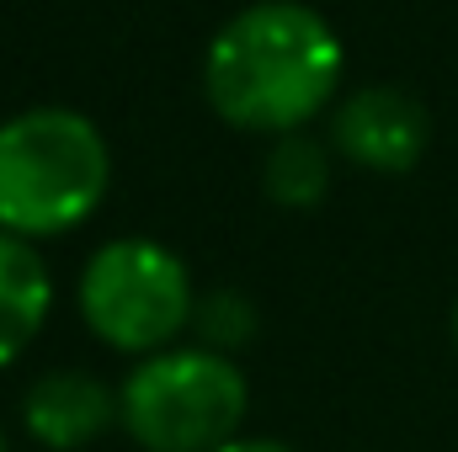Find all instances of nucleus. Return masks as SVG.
Listing matches in <instances>:
<instances>
[{
  "instance_id": "5",
  "label": "nucleus",
  "mask_w": 458,
  "mask_h": 452,
  "mask_svg": "<svg viewBox=\"0 0 458 452\" xmlns=\"http://www.w3.org/2000/svg\"><path fill=\"white\" fill-rule=\"evenodd\" d=\"M427 144H432V117L400 86H362L331 113V149L378 176L411 171L427 155Z\"/></svg>"
},
{
  "instance_id": "4",
  "label": "nucleus",
  "mask_w": 458,
  "mask_h": 452,
  "mask_svg": "<svg viewBox=\"0 0 458 452\" xmlns=\"http://www.w3.org/2000/svg\"><path fill=\"white\" fill-rule=\"evenodd\" d=\"M75 309L102 346L144 362L155 351L182 346L198 314V288L171 245L123 234L86 255L75 282Z\"/></svg>"
},
{
  "instance_id": "3",
  "label": "nucleus",
  "mask_w": 458,
  "mask_h": 452,
  "mask_svg": "<svg viewBox=\"0 0 458 452\" xmlns=\"http://www.w3.org/2000/svg\"><path fill=\"white\" fill-rule=\"evenodd\" d=\"M117 410L144 452H219L245 426L250 383L234 356L192 340L133 362L117 383Z\"/></svg>"
},
{
  "instance_id": "12",
  "label": "nucleus",
  "mask_w": 458,
  "mask_h": 452,
  "mask_svg": "<svg viewBox=\"0 0 458 452\" xmlns=\"http://www.w3.org/2000/svg\"><path fill=\"white\" fill-rule=\"evenodd\" d=\"M0 452H11V442H5V431H0Z\"/></svg>"
},
{
  "instance_id": "1",
  "label": "nucleus",
  "mask_w": 458,
  "mask_h": 452,
  "mask_svg": "<svg viewBox=\"0 0 458 452\" xmlns=\"http://www.w3.org/2000/svg\"><path fill=\"white\" fill-rule=\"evenodd\" d=\"M346 48L304 0H256L234 11L203 54V96L240 133H304L342 102Z\"/></svg>"
},
{
  "instance_id": "8",
  "label": "nucleus",
  "mask_w": 458,
  "mask_h": 452,
  "mask_svg": "<svg viewBox=\"0 0 458 452\" xmlns=\"http://www.w3.org/2000/svg\"><path fill=\"white\" fill-rule=\"evenodd\" d=\"M261 192L277 208H315L331 192V149L310 133H283L272 138L261 160Z\"/></svg>"
},
{
  "instance_id": "9",
  "label": "nucleus",
  "mask_w": 458,
  "mask_h": 452,
  "mask_svg": "<svg viewBox=\"0 0 458 452\" xmlns=\"http://www.w3.org/2000/svg\"><path fill=\"white\" fill-rule=\"evenodd\" d=\"M192 331H198V346L234 356L245 340L256 336V309H250V298H245V293H229V288H219V293L198 298Z\"/></svg>"
},
{
  "instance_id": "10",
  "label": "nucleus",
  "mask_w": 458,
  "mask_h": 452,
  "mask_svg": "<svg viewBox=\"0 0 458 452\" xmlns=\"http://www.w3.org/2000/svg\"><path fill=\"white\" fill-rule=\"evenodd\" d=\"M219 452H299V448H288V442H272V437H234L229 448Z\"/></svg>"
},
{
  "instance_id": "2",
  "label": "nucleus",
  "mask_w": 458,
  "mask_h": 452,
  "mask_svg": "<svg viewBox=\"0 0 458 452\" xmlns=\"http://www.w3.org/2000/svg\"><path fill=\"white\" fill-rule=\"evenodd\" d=\"M113 187V149L75 107H27L0 122V229L54 239L81 229Z\"/></svg>"
},
{
  "instance_id": "7",
  "label": "nucleus",
  "mask_w": 458,
  "mask_h": 452,
  "mask_svg": "<svg viewBox=\"0 0 458 452\" xmlns=\"http://www.w3.org/2000/svg\"><path fill=\"white\" fill-rule=\"evenodd\" d=\"M54 309V277L32 239L0 229V367H11Z\"/></svg>"
},
{
  "instance_id": "11",
  "label": "nucleus",
  "mask_w": 458,
  "mask_h": 452,
  "mask_svg": "<svg viewBox=\"0 0 458 452\" xmlns=\"http://www.w3.org/2000/svg\"><path fill=\"white\" fill-rule=\"evenodd\" d=\"M454 340H458V304H454Z\"/></svg>"
},
{
  "instance_id": "6",
  "label": "nucleus",
  "mask_w": 458,
  "mask_h": 452,
  "mask_svg": "<svg viewBox=\"0 0 458 452\" xmlns=\"http://www.w3.org/2000/svg\"><path fill=\"white\" fill-rule=\"evenodd\" d=\"M21 426L48 452H86L97 437L123 426L117 389L86 367H48L21 394Z\"/></svg>"
}]
</instances>
